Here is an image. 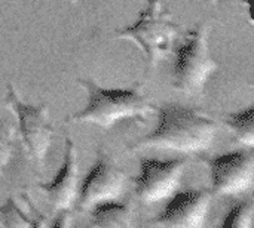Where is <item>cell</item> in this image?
<instances>
[{
  "label": "cell",
  "instance_id": "obj_9",
  "mask_svg": "<svg viewBox=\"0 0 254 228\" xmlns=\"http://www.w3.org/2000/svg\"><path fill=\"white\" fill-rule=\"evenodd\" d=\"M213 194L207 190H186L176 193L161 215L149 224L165 228H202L210 215Z\"/></svg>",
  "mask_w": 254,
  "mask_h": 228
},
{
  "label": "cell",
  "instance_id": "obj_10",
  "mask_svg": "<svg viewBox=\"0 0 254 228\" xmlns=\"http://www.w3.org/2000/svg\"><path fill=\"white\" fill-rule=\"evenodd\" d=\"M37 188L45 193L54 212L70 211L73 208L79 194V163L77 148L70 138H65V151L55 180L39 184Z\"/></svg>",
  "mask_w": 254,
  "mask_h": 228
},
{
  "label": "cell",
  "instance_id": "obj_12",
  "mask_svg": "<svg viewBox=\"0 0 254 228\" xmlns=\"http://www.w3.org/2000/svg\"><path fill=\"white\" fill-rule=\"evenodd\" d=\"M132 224V209L116 200L101 203L91 209V226L100 228H128Z\"/></svg>",
  "mask_w": 254,
  "mask_h": 228
},
{
  "label": "cell",
  "instance_id": "obj_1",
  "mask_svg": "<svg viewBox=\"0 0 254 228\" xmlns=\"http://www.w3.org/2000/svg\"><path fill=\"white\" fill-rule=\"evenodd\" d=\"M217 129L219 125L213 119L192 108L165 104L159 108L156 129L134 142L129 151L156 150L201 156L213 147Z\"/></svg>",
  "mask_w": 254,
  "mask_h": 228
},
{
  "label": "cell",
  "instance_id": "obj_5",
  "mask_svg": "<svg viewBox=\"0 0 254 228\" xmlns=\"http://www.w3.org/2000/svg\"><path fill=\"white\" fill-rule=\"evenodd\" d=\"M6 105L16 117L18 132L27 153L37 168H43L54 138V126L49 122L48 105H31L24 102L12 85H7Z\"/></svg>",
  "mask_w": 254,
  "mask_h": 228
},
{
  "label": "cell",
  "instance_id": "obj_2",
  "mask_svg": "<svg viewBox=\"0 0 254 228\" xmlns=\"http://www.w3.org/2000/svg\"><path fill=\"white\" fill-rule=\"evenodd\" d=\"M77 82L88 92V104L79 113L71 114L67 123L110 129L128 120H137L143 125L147 117L156 113V107L143 95L140 85L128 89H106L92 79H79Z\"/></svg>",
  "mask_w": 254,
  "mask_h": 228
},
{
  "label": "cell",
  "instance_id": "obj_8",
  "mask_svg": "<svg viewBox=\"0 0 254 228\" xmlns=\"http://www.w3.org/2000/svg\"><path fill=\"white\" fill-rule=\"evenodd\" d=\"M128 184V177L109 159L107 154L98 150V157L91 171L82 181L77 194V209L91 211L92 208L118 200Z\"/></svg>",
  "mask_w": 254,
  "mask_h": 228
},
{
  "label": "cell",
  "instance_id": "obj_16",
  "mask_svg": "<svg viewBox=\"0 0 254 228\" xmlns=\"http://www.w3.org/2000/svg\"><path fill=\"white\" fill-rule=\"evenodd\" d=\"M207 1H208L210 4H213V6H216L217 3H220V0H207Z\"/></svg>",
  "mask_w": 254,
  "mask_h": 228
},
{
  "label": "cell",
  "instance_id": "obj_13",
  "mask_svg": "<svg viewBox=\"0 0 254 228\" xmlns=\"http://www.w3.org/2000/svg\"><path fill=\"white\" fill-rule=\"evenodd\" d=\"M223 125L234 134L237 141L246 148L254 147V105H249L237 113H229L223 117Z\"/></svg>",
  "mask_w": 254,
  "mask_h": 228
},
{
  "label": "cell",
  "instance_id": "obj_17",
  "mask_svg": "<svg viewBox=\"0 0 254 228\" xmlns=\"http://www.w3.org/2000/svg\"><path fill=\"white\" fill-rule=\"evenodd\" d=\"M77 1H80V0H70V3H77Z\"/></svg>",
  "mask_w": 254,
  "mask_h": 228
},
{
  "label": "cell",
  "instance_id": "obj_3",
  "mask_svg": "<svg viewBox=\"0 0 254 228\" xmlns=\"http://www.w3.org/2000/svg\"><path fill=\"white\" fill-rule=\"evenodd\" d=\"M210 25L198 24L188 30L176 49L174 88L188 96H201L211 76L219 70L210 46Z\"/></svg>",
  "mask_w": 254,
  "mask_h": 228
},
{
  "label": "cell",
  "instance_id": "obj_7",
  "mask_svg": "<svg viewBox=\"0 0 254 228\" xmlns=\"http://www.w3.org/2000/svg\"><path fill=\"white\" fill-rule=\"evenodd\" d=\"M211 174V194L235 197L250 193L254 181L253 148L216 156L207 162Z\"/></svg>",
  "mask_w": 254,
  "mask_h": 228
},
{
  "label": "cell",
  "instance_id": "obj_6",
  "mask_svg": "<svg viewBox=\"0 0 254 228\" xmlns=\"http://www.w3.org/2000/svg\"><path fill=\"white\" fill-rule=\"evenodd\" d=\"M189 163V159L141 160L140 175L135 180L138 202L146 206H153L173 197L182 185V180Z\"/></svg>",
  "mask_w": 254,
  "mask_h": 228
},
{
  "label": "cell",
  "instance_id": "obj_4",
  "mask_svg": "<svg viewBox=\"0 0 254 228\" xmlns=\"http://www.w3.org/2000/svg\"><path fill=\"white\" fill-rule=\"evenodd\" d=\"M146 3L138 19L116 31L115 37L137 43L146 58V71H150L168 56L179 36V25L173 22L161 0H146Z\"/></svg>",
  "mask_w": 254,
  "mask_h": 228
},
{
  "label": "cell",
  "instance_id": "obj_11",
  "mask_svg": "<svg viewBox=\"0 0 254 228\" xmlns=\"http://www.w3.org/2000/svg\"><path fill=\"white\" fill-rule=\"evenodd\" d=\"M24 206L10 197L0 208V224L4 227H43L46 226L45 217L36 209L27 196H24Z\"/></svg>",
  "mask_w": 254,
  "mask_h": 228
},
{
  "label": "cell",
  "instance_id": "obj_14",
  "mask_svg": "<svg viewBox=\"0 0 254 228\" xmlns=\"http://www.w3.org/2000/svg\"><path fill=\"white\" fill-rule=\"evenodd\" d=\"M253 218L254 200L252 197H247L226 212L222 226L225 228H252Z\"/></svg>",
  "mask_w": 254,
  "mask_h": 228
},
{
  "label": "cell",
  "instance_id": "obj_15",
  "mask_svg": "<svg viewBox=\"0 0 254 228\" xmlns=\"http://www.w3.org/2000/svg\"><path fill=\"white\" fill-rule=\"evenodd\" d=\"M15 151L13 126L0 117V172L9 165Z\"/></svg>",
  "mask_w": 254,
  "mask_h": 228
}]
</instances>
